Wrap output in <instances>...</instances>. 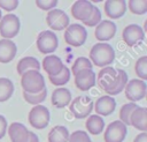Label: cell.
I'll use <instances>...</instances> for the list:
<instances>
[{
	"label": "cell",
	"instance_id": "1",
	"mask_svg": "<svg viewBox=\"0 0 147 142\" xmlns=\"http://www.w3.org/2000/svg\"><path fill=\"white\" fill-rule=\"evenodd\" d=\"M95 83L108 95H118L127 83V74L123 69H115L114 67H103L98 73Z\"/></svg>",
	"mask_w": 147,
	"mask_h": 142
},
{
	"label": "cell",
	"instance_id": "2",
	"mask_svg": "<svg viewBox=\"0 0 147 142\" xmlns=\"http://www.w3.org/2000/svg\"><path fill=\"white\" fill-rule=\"evenodd\" d=\"M115 59V51L108 43H96L90 50V61L96 67H108Z\"/></svg>",
	"mask_w": 147,
	"mask_h": 142
},
{
	"label": "cell",
	"instance_id": "3",
	"mask_svg": "<svg viewBox=\"0 0 147 142\" xmlns=\"http://www.w3.org/2000/svg\"><path fill=\"white\" fill-rule=\"evenodd\" d=\"M21 85L23 91L28 94H39L46 88L44 76L39 70L34 69L28 70L21 75Z\"/></svg>",
	"mask_w": 147,
	"mask_h": 142
},
{
	"label": "cell",
	"instance_id": "4",
	"mask_svg": "<svg viewBox=\"0 0 147 142\" xmlns=\"http://www.w3.org/2000/svg\"><path fill=\"white\" fill-rule=\"evenodd\" d=\"M20 28H21V22L18 16H16L15 14L9 13L2 16L0 20V36L3 39L11 40V38L17 36V33L20 32Z\"/></svg>",
	"mask_w": 147,
	"mask_h": 142
},
{
	"label": "cell",
	"instance_id": "5",
	"mask_svg": "<svg viewBox=\"0 0 147 142\" xmlns=\"http://www.w3.org/2000/svg\"><path fill=\"white\" fill-rule=\"evenodd\" d=\"M93 105L94 103L88 96H78L70 102L69 109L76 119H84L91 114Z\"/></svg>",
	"mask_w": 147,
	"mask_h": 142
},
{
	"label": "cell",
	"instance_id": "6",
	"mask_svg": "<svg viewBox=\"0 0 147 142\" xmlns=\"http://www.w3.org/2000/svg\"><path fill=\"white\" fill-rule=\"evenodd\" d=\"M87 38V31L82 24H70L64 31V40L67 44L74 47L82 46Z\"/></svg>",
	"mask_w": 147,
	"mask_h": 142
},
{
	"label": "cell",
	"instance_id": "7",
	"mask_svg": "<svg viewBox=\"0 0 147 142\" xmlns=\"http://www.w3.org/2000/svg\"><path fill=\"white\" fill-rule=\"evenodd\" d=\"M146 90H147L146 82L139 79H133L127 81L124 88L125 97L130 100V103H136L138 100H141L146 96Z\"/></svg>",
	"mask_w": 147,
	"mask_h": 142
},
{
	"label": "cell",
	"instance_id": "8",
	"mask_svg": "<svg viewBox=\"0 0 147 142\" xmlns=\"http://www.w3.org/2000/svg\"><path fill=\"white\" fill-rule=\"evenodd\" d=\"M49 111L44 105H36L29 112V122L33 128L44 129L49 124Z\"/></svg>",
	"mask_w": 147,
	"mask_h": 142
},
{
	"label": "cell",
	"instance_id": "9",
	"mask_svg": "<svg viewBox=\"0 0 147 142\" xmlns=\"http://www.w3.org/2000/svg\"><path fill=\"white\" fill-rule=\"evenodd\" d=\"M36 44H37V48L39 50L40 53L48 54V53L54 52L57 48L59 39L53 31L45 30L38 35Z\"/></svg>",
	"mask_w": 147,
	"mask_h": 142
},
{
	"label": "cell",
	"instance_id": "10",
	"mask_svg": "<svg viewBox=\"0 0 147 142\" xmlns=\"http://www.w3.org/2000/svg\"><path fill=\"white\" fill-rule=\"evenodd\" d=\"M46 23L52 30L61 31L67 29V27L69 25V17L63 10L53 8L47 12Z\"/></svg>",
	"mask_w": 147,
	"mask_h": 142
},
{
	"label": "cell",
	"instance_id": "11",
	"mask_svg": "<svg viewBox=\"0 0 147 142\" xmlns=\"http://www.w3.org/2000/svg\"><path fill=\"white\" fill-rule=\"evenodd\" d=\"M127 128L121 120H115L110 122L103 134L105 142H123L126 136Z\"/></svg>",
	"mask_w": 147,
	"mask_h": 142
},
{
	"label": "cell",
	"instance_id": "12",
	"mask_svg": "<svg viewBox=\"0 0 147 142\" xmlns=\"http://www.w3.org/2000/svg\"><path fill=\"white\" fill-rule=\"evenodd\" d=\"M122 38H123L124 43L131 47V46H134L136 44L140 43L145 38V32L140 25L129 24L124 28L123 33H122Z\"/></svg>",
	"mask_w": 147,
	"mask_h": 142
},
{
	"label": "cell",
	"instance_id": "13",
	"mask_svg": "<svg viewBox=\"0 0 147 142\" xmlns=\"http://www.w3.org/2000/svg\"><path fill=\"white\" fill-rule=\"evenodd\" d=\"M93 8H94V6L92 5L91 1L78 0V1L74 2V5L71 6V15L74 16V18H76L78 21L85 22L91 16Z\"/></svg>",
	"mask_w": 147,
	"mask_h": 142
},
{
	"label": "cell",
	"instance_id": "14",
	"mask_svg": "<svg viewBox=\"0 0 147 142\" xmlns=\"http://www.w3.org/2000/svg\"><path fill=\"white\" fill-rule=\"evenodd\" d=\"M115 33H116V24L110 20L101 21L94 30V36L100 43L111 39L115 36Z\"/></svg>",
	"mask_w": 147,
	"mask_h": 142
},
{
	"label": "cell",
	"instance_id": "15",
	"mask_svg": "<svg viewBox=\"0 0 147 142\" xmlns=\"http://www.w3.org/2000/svg\"><path fill=\"white\" fill-rule=\"evenodd\" d=\"M96 76L92 69H84L75 75V84L82 91H87L95 85Z\"/></svg>",
	"mask_w": 147,
	"mask_h": 142
},
{
	"label": "cell",
	"instance_id": "16",
	"mask_svg": "<svg viewBox=\"0 0 147 142\" xmlns=\"http://www.w3.org/2000/svg\"><path fill=\"white\" fill-rule=\"evenodd\" d=\"M126 1L124 0H107L105 2V13L111 20L122 17L126 12Z\"/></svg>",
	"mask_w": 147,
	"mask_h": 142
},
{
	"label": "cell",
	"instance_id": "17",
	"mask_svg": "<svg viewBox=\"0 0 147 142\" xmlns=\"http://www.w3.org/2000/svg\"><path fill=\"white\" fill-rule=\"evenodd\" d=\"M8 135L11 142H28L30 139V130L21 122H11L7 127Z\"/></svg>",
	"mask_w": 147,
	"mask_h": 142
},
{
	"label": "cell",
	"instance_id": "18",
	"mask_svg": "<svg viewBox=\"0 0 147 142\" xmlns=\"http://www.w3.org/2000/svg\"><path fill=\"white\" fill-rule=\"evenodd\" d=\"M116 102L113 97L105 95L96 99V102L93 105V109L95 110L98 115H109L115 111Z\"/></svg>",
	"mask_w": 147,
	"mask_h": 142
},
{
	"label": "cell",
	"instance_id": "19",
	"mask_svg": "<svg viewBox=\"0 0 147 142\" xmlns=\"http://www.w3.org/2000/svg\"><path fill=\"white\" fill-rule=\"evenodd\" d=\"M17 52L16 44L10 39H0V62L8 63L10 62Z\"/></svg>",
	"mask_w": 147,
	"mask_h": 142
},
{
	"label": "cell",
	"instance_id": "20",
	"mask_svg": "<svg viewBox=\"0 0 147 142\" xmlns=\"http://www.w3.org/2000/svg\"><path fill=\"white\" fill-rule=\"evenodd\" d=\"M63 67H64V65H63L62 60L57 55L51 54V55L45 57L44 60H42V68L47 73L48 76L57 75L62 70Z\"/></svg>",
	"mask_w": 147,
	"mask_h": 142
},
{
	"label": "cell",
	"instance_id": "21",
	"mask_svg": "<svg viewBox=\"0 0 147 142\" xmlns=\"http://www.w3.org/2000/svg\"><path fill=\"white\" fill-rule=\"evenodd\" d=\"M130 124L141 133L146 132L147 130V109L138 106L131 114Z\"/></svg>",
	"mask_w": 147,
	"mask_h": 142
},
{
	"label": "cell",
	"instance_id": "22",
	"mask_svg": "<svg viewBox=\"0 0 147 142\" xmlns=\"http://www.w3.org/2000/svg\"><path fill=\"white\" fill-rule=\"evenodd\" d=\"M71 102V92L63 87L56 88L52 94V104L57 109H63Z\"/></svg>",
	"mask_w": 147,
	"mask_h": 142
},
{
	"label": "cell",
	"instance_id": "23",
	"mask_svg": "<svg viewBox=\"0 0 147 142\" xmlns=\"http://www.w3.org/2000/svg\"><path fill=\"white\" fill-rule=\"evenodd\" d=\"M85 125H86L87 132H88L90 134H92V135H98V134H100V133L103 130V128H105V121H103V119H102L100 115H98V114L88 115V118H87Z\"/></svg>",
	"mask_w": 147,
	"mask_h": 142
},
{
	"label": "cell",
	"instance_id": "24",
	"mask_svg": "<svg viewBox=\"0 0 147 142\" xmlns=\"http://www.w3.org/2000/svg\"><path fill=\"white\" fill-rule=\"evenodd\" d=\"M69 130L64 126H55L48 133V142H68Z\"/></svg>",
	"mask_w": 147,
	"mask_h": 142
},
{
	"label": "cell",
	"instance_id": "25",
	"mask_svg": "<svg viewBox=\"0 0 147 142\" xmlns=\"http://www.w3.org/2000/svg\"><path fill=\"white\" fill-rule=\"evenodd\" d=\"M31 69H34V70H39L40 69V63L36 58H33V57H24L18 61V63H17V73L20 75H22L23 73H25L28 70H31Z\"/></svg>",
	"mask_w": 147,
	"mask_h": 142
},
{
	"label": "cell",
	"instance_id": "26",
	"mask_svg": "<svg viewBox=\"0 0 147 142\" xmlns=\"http://www.w3.org/2000/svg\"><path fill=\"white\" fill-rule=\"evenodd\" d=\"M14 92V84L7 77H0V103L8 100Z\"/></svg>",
	"mask_w": 147,
	"mask_h": 142
},
{
	"label": "cell",
	"instance_id": "27",
	"mask_svg": "<svg viewBox=\"0 0 147 142\" xmlns=\"http://www.w3.org/2000/svg\"><path fill=\"white\" fill-rule=\"evenodd\" d=\"M138 107V104L136 103H127V104H124L121 110H119V120L125 125V126H130V118H131V114L133 113V111Z\"/></svg>",
	"mask_w": 147,
	"mask_h": 142
},
{
	"label": "cell",
	"instance_id": "28",
	"mask_svg": "<svg viewBox=\"0 0 147 142\" xmlns=\"http://www.w3.org/2000/svg\"><path fill=\"white\" fill-rule=\"evenodd\" d=\"M129 10L136 15H144L147 13V0H129L126 3Z\"/></svg>",
	"mask_w": 147,
	"mask_h": 142
},
{
	"label": "cell",
	"instance_id": "29",
	"mask_svg": "<svg viewBox=\"0 0 147 142\" xmlns=\"http://www.w3.org/2000/svg\"><path fill=\"white\" fill-rule=\"evenodd\" d=\"M49 81L52 84L54 85H64L65 83H68L69 79H70V69L68 67H63L62 70L55 75V76H48Z\"/></svg>",
	"mask_w": 147,
	"mask_h": 142
},
{
	"label": "cell",
	"instance_id": "30",
	"mask_svg": "<svg viewBox=\"0 0 147 142\" xmlns=\"http://www.w3.org/2000/svg\"><path fill=\"white\" fill-rule=\"evenodd\" d=\"M92 67H93V65H92V62L88 60V58L79 57V58H77V59L75 60V62H74V65H72V67H71V73H72L74 76H75L77 73H79V72H82V70H84V69H92Z\"/></svg>",
	"mask_w": 147,
	"mask_h": 142
},
{
	"label": "cell",
	"instance_id": "31",
	"mask_svg": "<svg viewBox=\"0 0 147 142\" xmlns=\"http://www.w3.org/2000/svg\"><path fill=\"white\" fill-rule=\"evenodd\" d=\"M46 96H47V89L46 88L39 94H28V92L23 91V98L25 99V102H28L29 104H32L34 106L40 105L46 99Z\"/></svg>",
	"mask_w": 147,
	"mask_h": 142
},
{
	"label": "cell",
	"instance_id": "32",
	"mask_svg": "<svg viewBox=\"0 0 147 142\" xmlns=\"http://www.w3.org/2000/svg\"><path fill=\"white\" fill-rule=\"evenodd\" d=\"M134 72L138 75L139 80H147V57L142 55L140 57L134 65Z\"/></svg>",
	"mask_w": 147,
	"mask_h": 142
},
{
	"label": "cell",
	"instance_id": "33",
	"mask_svg": "<svg viewBox=\"0 0 147 142\" xmlns=\"http://www.w3.org/2000/svg\"><path fill=\"white\" fill-rule=\"evenodd\" d=\"M68 142H92L90 135L84 130H76L69 135Z\"/></svg>",
	"mask_w": 147,
	"mask_h": 142
},
{
	"label": "cell",
	"instance_id": "34",
	"mask_svg": "<svg viewBox=\"0 0 147 142\" xmlns=\"http://www.w3.org/2000/svg\"><path fill=\"white\" fill-rule=\"evenodd\" d=\"M101 12L98 7H94L93 8V12L91 14V16L88 17V20H86L85 22H83L86 27H94V25H98L100 22H101Z\"/></svg>",
	"mask_w": 147,
	"mask_h": 142
},
{
	"label": "cell",
	"instance_id": "35",
	"mask_svg": "<svg viewBox=\"0 0 147 142\" xmlns=\"http://www.w3.org/2000/svg\"><path fill=\"white\" fill-rule=\"evenodd\" d=\"M34 2L37 7L40 8L41 10H51L56 7L59 1L57 0H36Z\"/></svg>",
	"mask_w": 147,
	"mask_h": 142
},
{
	"label": "cell",
	"instance_id": "36",
	"mask_svg": "<svg viewBox=\"0 0 147 142\" xmlns=\"http://www.w3.org/2000/svg\"><path fill=\"white\" fill-rule=\"evenodd\" d=\"M18 7L17 0H0V9H5L7 12H13Z\"/></svg>",
	"mask_w": 147,
	"mask_h": 142
},
{
	"label": "cell",
	"instance_id": "37",
	"mask_svg": "<svg viewBox=\"0 0 147 142\" xmlns=\"http://www.w3.org/2000/svg\"><path fill=\"white\" fill-rule=\"evenodd\" d=\"M7 127H8V125H7L6 118L0 114V139H2L5 136V134L7 132Z\"/></svg>",
	"mask_w": 147,
	"mask_h": 142
},
{
	"label": "cell",
	"instance_id": "38",
	"mask_svg": "<svg viewBox=\"0 0 147 142\" xmlns=\"http://www.w3.org/2000/svg\"><path fill=\"white\" fill-rule=\"evenodd\" d=\"M133 142H147V133L146 132H142V133L138 134L134 137Z\"/></svg>",
	"mask_w": 147,
	"mask_h": 142
},
{
	"label": "cell",
	"instance_id": "39",
	"mask_svg": "<svg viewBox=\"0 0 147 142\" xmlns=\"http://www.w3.org/2000/svg\"><path fill=\"white\" fill-rule=\"evenodd\" d=\"M28 142H39V139L37 136V134H34L33 132H30V139Z\"/></svg>",
	"mask_w": 147,
	"mask_h": 142
},
{
	"label": "cell",
	"instance_id": "40",
	"mask_svg": "<svg viewBox=\"0 0 147 142\" xmlns=\"http://www.w3.org/2000/svg\"><path fill=\"white\" fill-rule=\"evenodd\" d=\"M1 17H2V15H1V9H0V20H1Z\"/></svg>",
	"mask_w": 147,
	"mask_h": 142
}]
</instances>
